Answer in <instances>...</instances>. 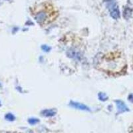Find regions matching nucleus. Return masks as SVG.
<instances>
[{
    "instance_id": "f257e3e1",
    "label": "nucleus",
    "mask_w": 133,
    "mask_h": 133,
    "mask_svg": "<svg viewBox=\"0 0 133 133\" xmlns=\"http://www.w3.org/2000/svg\"><path fill=\"white\" fill-rule=\"evenodd\" d=\"M125 60L118 52L110 53L104 55L98 63V67L104 71L118 73L125 67Z\"/></svg>"
},
{
    "instance_id": "7ed1b4c3",
    "label": "nucleus",
    "mask_w": 133,
    "mask_h": 133,
    "mask_svg": "<svg viewBox=\"0 0 133 133\" xmlns=\"http://www.w3.org/2000/svg\"><path fill=\"white\" fill-rule=\"evenodd\" d=\"M109 9L110 10V15L113 19H118L120 17V12L118 9V6L116 3H112L110 5Z\"/></svg>"
},
{
    "instance_id": "9d476101",
    "label": "nucleus",
    "mask_w": 133,
    "mask_h": 133,
    "mask_svg": "<svg viewBox=\"0 0 133 133\" xmlns=\"http://www.w3.org/2000/svg\"><path fill=\"white\" fill-rule=\"evenodd\" d=\"M99 98H100L101 100H103V101H105V100L107 99V97H106V95L104 94V93H101V94L99 95Z\"/></svg>"
},
{
    "instance_id": "423d86ee",
    "label": "nucleus",
    "mask_w": 133,
    "mask_h": 133,
    "mask_svg": "<svg viewBox=\"0 0 133 133\" xmlns=\"http://www.w3.org/2000/svg\"><path fill=\"white\" fill-rule=\"evenodd\" d=\"M42 114L43 115L45 116H52L55 115V111L53 109H47L43 110L42 112Z\"/></svg>"
},
{
    "instance_id": "f8f14e48",
    "label": "nucleus",
    "mask_w": 133,
    "mask_h": 133,
    "mask_svg": "<svg viewBox=\"0 0 133 133\" xmlns=\"http://www.w3.org/2000/svg\"><path fill=\"white\" fill-rule=\"evenodd\" d=\"M130 97H133V98H130V100L131 101H132V102H133V95H130Z\"/></svg>"
},
{
    "instance_id": "20e7f679",
    "label": "nucleus",
    "mask_w": 133,
    "mask_h": 133,
    "mask_svg": "<svg viewBox=\"0 0 133 133\" xmlns=\"http://www.w3.org/2000/svg\"><path fill=\"white\" fill-rule=\"evenodd\" d=\"M116 105L118 107V109L119 112H123L125 111H128V109L127 106L124 104L123 102H122L121 101H116Z\"/></svg>"
},
{
    "instance_id": "6e6552de",
    "label": "nucleus",
    "mask_w": 133,
    "mask_h": 133,
    "mask_svg": "<svg viewBox=\"0 0 133 133\" xmlns=\"http://www.w3.org/2000/svg\"><path fill=\"white\" fill-rule=\"evenodd\" d=\"M5 117H6V118L7 120H8L9 121H14V119H15L14 116L12 114H7V115H6Z\"/></svg>"
},
{
    "instance_id": "39448f33",
    "label": "nucleus",
    "mask_w": 133,
    "mask_h": 133,
    "mask_svg": "<svg viewBox=\"0 0 133 133\" xmlns=\"http://www.w3.org/2000/svg\"><path fill=\"white\" fill-rule=\"evenodd\" d=\"M71 105L76 108V109H79L81 110H89V108L87 107L85 105H84L83 104H80V103H71Z\"/></svg>"
},
{
    "instance_id": "0eeeda50",
    "label": "nucleus",
    "mask_w": 133,
    "mask_h": 133,
    "mask_svg": "<svg viewBox=\"0 0 133 133\" xmlns=\"http://www.w3.org/2000/svg\"><path fill=\"white\" fill-rule=\"evenodd\" d=\"M131 14H132V10L130 9V8H126V9H124V13H123V15H124V17L125 19H129L130 17V16H131Z\"/></svg>"
},
{
    "instance_id": "1a4fd4ad",
    "label": "nucleus",
    "mask_w": 133,
    "mask_h": 133,
    "mask_svg": "<svg viewBox=\"0 0 133 133\" xmlns=\"http://www.w3.org/2000/svg\"><path fill=\"white\" fill-rule=\"evenodd\" d=\"M28 122H29V123L31 124H35L38 122L39 120L38 119H37V118H30V119H29Z\"/></svg>"
},
{
    "instance_id": "f03ea898",
    "label": "nucleus",
    "mask_w": 133,
    "mask_h": 133,
    "mask_svg": "<svg viewBox=\"0 0 133 133\" xmlns=\"http://www.w3.org/2000/svg\"><path fill=\"white\" fill-rule=\"evenodd\" d=\"M57 15L53 6L50 4H43L34 12V17L36 21L41 25H47L53 21Z\"/></svg>"
},
{
    "instance_id": "4468645a",
    "label": "nucleus",
    "mask_w": 133,
    "mask_h": 133,
    "mask_svg": "<svg viewBox=\"0 0 133 133\" xmlns=\"http://www.w3.org/2000/svg\"><path fill=\"white\" fill-rule=\"evenodd\" d=\"M131 133H133V129H132V130H131Z\"/></svg>"
},
{
    "instance_id": "ddd939ff",
    "label": "nucleus",
    "mask_w": 133,
    "mask_h": 133,
    "mask_svg": "<svg viewBox=\"0 0 133 133\" xmlns=\"http://www.w3.org/2000/svg\"><path fill=\"white\" fill-rule=\"evenodd\" d=\"M104 1H112V0H104Z\"/></svg>"
},
{
    "instance_id": "9b49d317",
    "label": "nucleus",
    "mask_w": 133,
    "mask_h": 133,
    "mask_svg": "<svg viewBox=\"0 0 133 133\" xmlns=\"http://www.w3.org/2000/svg\"><path fill=\"white\" fill-rule=\"evenodd\" d=\"M42 49L44 51H49V49H50V48L49 47H47V45H43V46L42 47Z\"/></svg>"
}]
</instances>
